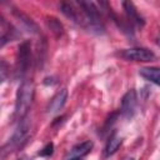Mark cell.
<instances>
[{
	"label": "cell",
	"mask_w": 160,
	"mask_h": 160,
	"mask_svg": "<svg viewBox=\"0 0 160 160\" xmlns=\"http://www.w3.org/2000/svg\"><path fill=\"white\" fill-rule=\"evenodd\" d=\"M31 64V44L30 41H24L18 48L16 54V75L24 78Z\"/></svg>",
	"instance_id": "2"
},
{
	"label": "cell",
	"mask_w": 160,
	"mask_h": 160,
	"mask_svg": "<svg viewBox=\"0 0 160 160\" xmlns=\"http://www.w3.org/2000/svg\"><path fill=\"white\" fill-rule=\"evenodd\" d=\"M92 146H94V144H92L91 140H86V141L79 142V144H76L75 146L71 148V150L69 151L68 159H71V158H82V156L88 155L91 151Z\"/></svg>",
	"instance_id": "10"
},
{
	"label": "cell",
	"mask_w": 160,
	"mask_h": 160,
	"mask_svg": "<svg viewBox=\"0 0 160 160\" xmlns=\"http://www.w3.org/2000/svg\"><path fill=\"white\" fill-rule=\"evenodd\" d=\"M66 160H82V158H71V159H66Z\"/></svg>",
	"instance_id": "16"
},
{
	"label": "cell",
	"mask_w": 160,
	"mask_h": 160,
	"mask_svg": "<svg viewBox=\"0 0 160 160\" xmlns=\"http://www.w3.org/2000/svg\"><path fill=\"white\" fill-rule=\"evenodd\" d=\"M120 56L128 61H152L155 59V54L146 49V48H130V49H124L120 51Z\"/></svg>",
	"instance_id": "4"
},
{
	"label": "cell",
	"mask_w": 160,
	"mask_h": 160,
	"mask_svg": "<svg viewBox=\"0 0 160 160\" xmlns=\"http://www.w3.org/2000/svg\"><path fill=\"white\" fill-rule=\"evenodd\" d=\"M52 152H54V144H52V142H48V144L39 151V155L48 158V156H51Z\"/></svg>",
	"instance_id": "14"
},
{
	"label": "cell",
	"mask_w": 160,
	"mask_h": 160,
	"mask_svg": "<svg viewBox=\"0 0 160 160\" xmlns=\"http://www.w3.org/2000/svg\"><path fill=\"white\" fill-rule=\"evenodd\" d=\"M19 160H28V159H19Z\"/></svg>",
	"instance_id": "18"
},
{
	"label": "cell",
	"mask_w": 160,
	"mask_h": 160,
	"mask_svg": "<svg viewBox=\"0 0 160 160\" xmlns=\"http://www.w3.org/2000/svg\"><path fill=\"white\" fill-rule=\"evenodd\" d=\"M34 95H35V86L34 82L30 80H24L20 86L18 88L16 91V98H15V110H14V118L20 121L25 119L28 115L32 101H34Z\"/></svg>",
	"instance_id": "1"
},
{
	"label": "cell",
	"mask_w": 160,
	"mask_h": 160,
	"mask_svg": "<svg viewBox=\"0 0 160 160\" xmlns=\"http://www.w3.org/2000/svg\"><path fill=\"white\" fill-rule=\"evenodd\" d=\"M12 14H14V16L18 19V21L20 22V25H21L26 31H29V32H31V34H38V32H39V28H38L36 22H35L31 18H29L25 12H22V11L19 10V9H14V10H12Z\"/></svg>",
	"instance_id": "8"
},
{
	"label": "cell",
	"mask_w": 160,
	"mask_h": 160,
	"mask_svg": "<svg viewBox=\"0 0 160 160\" xmlns=\"http://www.w3.org/2000/svg\"><path fill=\"white\" fill-rule=\"evenodd\" d=\"M15 38H18V31H16V29L11 25V24H9L2 16H1V46H4L6 42H9V41H12Z\"/></svg>",
	"instance_id": "9"
},
{
	"label": "cell",
	"mask_w": 160,
	"mask_h": 160,
	"mask_svg": "<svg viewBox=\"0 0 160 160\" xmlns=\"http://www.w3.org/2000/svg\"><path fill=\"white\" fill-rule=\"evenodd\" d=\"M6 68H8V65H6L5 60H1V66H0V71H1V81H4L5 78H6Z\"/></svg>",
	"instance_id": "15"
},
{
	"label": "cell",
	"mask_w": 160,
	"mask_h": 160,
	"mask_svg": "<svg viewBox=\"0 0 160 160\" xmlns=\"http://www.w3.org/2000/svg\"><path fill=\"white\" fill-rule=\"evenodd\" d=\"M66 100H68V90H66V89L59 90V91L50 99V101H49V104H48V106H46V111H48L49 114L59 112V111L64 108Z\"/></svg>",
	"instance_id": "6"
},
{
	"label": "cell",
	"mask_w": 160,
	"mask_h": 160,
	"mask_svg": "<svg viewBox=\"0 0 160 160\" xmlns=\"http://www.w3.org/2000/svg\"><path fill=\"white\" fill-rule=\"evenodd\" d=\"M138 109V95L134 89L128 90L122 99H121V105H120V114L125 119H131Z\"/></svg>",
	"instance_id": "5"
},
{
	"label": "cell",
	"mask_w": 160,
	"mask_h": 160,
	"mask_svg": "<svg viewBox=\"0 0 160 160\" xmlns=\"http://www.w3.org/2000/svg\"><path fill=\"white\" fill-rule=\"evenodd\" d=\"M122 160H134V159H132V158H130V156H128V158H124Z\"/></svg>",
	"instance_id": "17"
},
{
	"label": "cell",
	"mask_w": 160,
	"mask_h": 160,
	"mask_svg": "<svg viewBox=\"0 0 160 160\" xmlns=\"http://www.w3.org/2000/svg\"><path fill=\"white\" fill-rule=\"evenodd\" d=\"M121 144H122V138L118 136L116 134H112L109 138V140H108V142H106V145L104 148V156L105 158H109V156L114 155L119 150V148L121 146Z\"/></svg>",
	"instance_id": "12"
},
{
	"label": "cell",
	"mask_w": 160,
	"mask_h": 160,
	"mask_svg": "<svg viewBox=\"0 0 160 160\" xmlns=\"http://www.w3.org/2000/svg\"><path fill=\"white\" fill-rule=\"evenodd\" d=\"M46 25H48V28L51 30V32H52L56 38H59V36L62 35V32H64L62 24H61L56 18H54V16H48V18H46Z\"/></svg>",
	"instance_id": "13"
},
{
	"label": "cell",
	"mask_w": 160,
	"mask_h": 160,
	"mask_svg": "<svg viewBox=\"0 0 160 160\" xmlns=\"http://www.w3.org/2000/svg\"><path fill=\"white\" fill-rule=\"evenodd\" d=\"M139 75L142 76L145 80L160 86V68H158V66L141 68L139 70Z\"/></svg>",
	"instance_id": "11"
},
{
	"label": "cell",
	"mask_w": 160,
	"mask_h": 160,
	"mask_svg": "<svg viewBox=\"0 0 160 160\" xmlns=\"http://www.w3.org/2000/svg\"><path fill=\"white\" fill-rule=\"evenodd\" d=\"M30 130V126H29V122L22 119L19 121V125L18 128L15 129L11 139H9V141L2 146V150L1 152L6 151V149H9V151H11L12 149H16L19 146H21L22 144H25L28 141V138H29V131Z\"/></svg>",
	"instance_id": "3"
},
{
	"label": "cell",
	"mask_w": 160,
	"mask_h": 160,
	"mask_svg": "<svg viewBox=\"0 0 160 160\" xmlns=\"http://www.w3.org/2000/svg\"><path fill=\"white\" fill-rule=\"evenodd\" d=\"M121 5H122V8H124V11H125L126 18H128V20H129L130 24L136 25V26H140V28L144 26L145 21H144V19H142V16L138 12L135 5H134L131 1H124Z\"/></svg>",
	"instance_id": "7"
}]
</instances>
